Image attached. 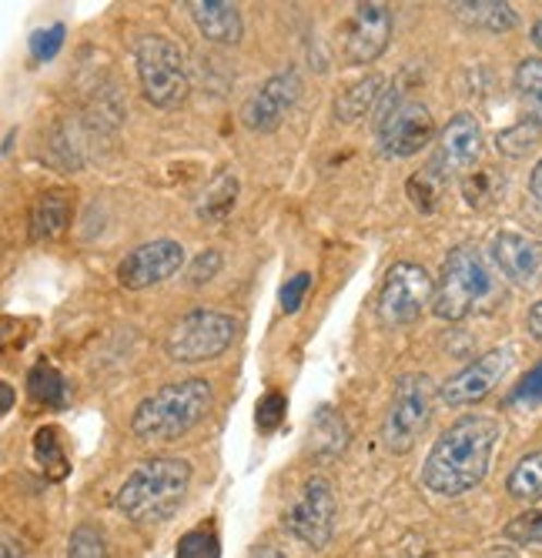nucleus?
<instances>
[{
  "instance_id": "f257e3e1",
  "label": "nucleus",
  "mask_w": 542,
  "mask_h": 558,
  "mask_svg": "<svg viewBox=\"0 0 542 558\" xmlns=\"http://www.w3.org/2000/svg\"><path fill=\"white\" fill-rule=\"evenodd\" d=\"M499 441V422L489 415H466L449 425L432 445L422 465V485L432 495L459 498L472 492L492 462V451Z\"/></svg>"
},
{
  "instance_id": "f03ea898",
  "label": "nucleus",
  "mask_w": 542,
  "mask_h": 558,
  "mask_svg": "<svg viewBox=\"0 0 542 558\" xmlns=\"http://www.w3.org/2000/svg\"><path fill=\"white\" fill-rule=\"evenodd\" d=\"M212 381L184 378L147 395L131 418V432L141 441H178L212 412Z\"/></svg>"
},
{
  "instance_id": "7ed1b4c3",
  "label": "nucleus",
  "mask_w": 542,
  "mask_h": 558,
  "mask_svg": "<svg viewBox=\"0 0 542 558\" xmlns=\"http://www.w3.org/2000/svg\"><path fill=\"white\" fill-rule=\"evenodd\" d=\"M191 485V465L184 459H147L141 462L115 495L118 512L134 525L165 522Z\"/></svg>"
},
{
  "instance_id": "20e7f679",
  "label": "nucleus",
  "mask_w": 542,
  "mask_h": 558,
  "mask_svg": "<svg viewBox=\"0 0 542 558\" xmlns=\"http://www.w3.org/2000/svg\"><path fill=\"white\" fill-rule=\"evenodd\" d=\"M492 298H496V278H492L485 258L479 255V247L472 244L453 247L438 271L432 312L442 322H462Z\"/></svg>"
},
{
  "instance_id": "39448f33",
  "label": "nucleus",
  "mask_w": 542,
  "mask_h": 558,
  "mask_svg": "<svg viewBox=\"0 0 542 558\" xmlns=\"http://www.w3.org/2000/svg\"><path fill=\"white\" fill-rule=\"evenodd\" d=\"M134 61H137V77H141V90L147 105L171 111L188 97V71H184V58L174 40L161 34L141 37L134 47Z\"/></svg>"
},
{
  "instance_id": "423d86ee",
  "label": "nucleus",
  "mask_w": 542,
  "mask_h": 558,
  "mask_svg": "<svg viewBox=\"0 0 542 558\" xmlns=\"http://www.w3.org/2000/svg\"><path fill=\"white\" fill-rule=\"evenodd\" d=\"M238 335V322L225 312L198 308L184 315L165 338V351L171 362L181 365H198V362H215L218 354L231 348Z\"/></svg>"
},
{
  "instance_id": "0eeeda50",
  "label": "nucleus",
  "mask_w": 542,
  "mask_h": 558,
  "mask_svg": "<svg viewBox=\"0 0 542 558\" xmlns=\"http://www.w3.org/2000/svg\"><path fill=\"white\" fill-rule=\"evenodd\" d=\"M432 401H435V385L429 375H402L396 391H392V404L382 425V445L392 454H406L425 432L432 418Z\"/></svg>"
},
{
  "instance_id": "6e6552de",
  "label": "nucleus",
  "mask_w": 542,
  "mask_h": 558,
  "mask_svg": "<svg viewBox=\"0 0 542 558\" xmlns=\"http://www.w3.org/2000/svg\"><path fill=\"white\" fill-rule=\"evenodd\" d=\"M435 301V284L429 278V271L415 262H399L392 265L382 291H378V322L385 328H406L415 325L425 312V304Z\"/></svg>"
},
{
  "instance_id": "1a4fd4ad",
  "label": "nucleus",
  "mask_w": 542,
  "mask_h": 558,
  "mask_svg": "<svg viewBox=\"0 0 542 558\" xmlns=\"http://www.w3.org/2000/svg\"><path fill=\"white\" fill-rule=\"evenodd\" d=\"M378 147L385 158H412L425 150L435 137V121L425 105L412 97L388 100L378 118Z\"/></svg>"
},
{
  "instance_id": "9d476101",
  "label": "nucleus",
  "mask_w": 542,
  "mask_h": 558,
  "mask_svg": "<svg viewBox=\"0 0 542 558\" xmlns=\"http://www.w3.org/2000/svg\"><path fill=\"white\" fill-rule=\"evenodd\" d=\"M335 515H338V505H335V492L328 485V478H309L302 495L294 498L291 512L285 515L288 532L305 542L309 548H325L335 535Z\"/></svg>"
},
{
  "instance_id": "9b49d317",
  "label": "nucleus",
  "mask_w": 542,
  "mask_h": 558,
  "mask_svg": "<svg viewBox=\"0 0 542 558\" xmlns=\"http://www.w3.org/2000/svg\"><path fill=\"white\" fill-rule=\"evenodd\" d=\"M509 365H513V348H492V351L479 354L472 365H466L459 375H453L446 385H442L438 398L446 401L449 409H466V404H475L506 378Z\"/></svg>"
},
{
  "instance_id": "f8f14e48",
  "label": "nucleus",
  "mask_w": 542,
  "mask_h": 558,
  "mask_svg": "<svg viewBox=\"0 0 542 558\" xmlns=\"http://www.w3.org/2000/svg\"><path fill=\"white\" fill-rule=\"evenodd\" d=\"M184 265V247L178 241H152L134 247L131 255H124V262L118 265V281L128 291H144L155 288L168 278H174Z\"/></svg>"
},
{
  "instance_id": "ddd939ff",
  "label": "nucleus",
  "mask_w": 542,
  "mask_h": 558,
  "mask_svg": "<svg viewBox=\"0 0 542 558\" xmlns=\"http://www.w3.org/2000/svg\"><path fill=\"white\" fill-rule=\"evenodd\" d=\"M392 40V14L378 0L356 4L349 27H345V58L349 64H372L385 54Z\"/></svg>"
},
{
  "instance_id": "4468645a",
  "label": "nucleus",
  "mask_w": 542,
  "mask_h": 558,
  "mask_svg": "<svg viewBox=\"0 0 542 558\" xmlns=\"http://www.w3.org/2000/svg\"><path fill=\"white\" fill-rule=\"evenodd\" d=\"M299 97H302V81L294 71H281V74L268 77L249 97V105H244V111H241L244 128L258 131V134H272L285 121V114L294 108V100Z\"/></svg>"
},
{
  "instance_id": "2eb2a0df",
  "label": "nucleus",
  "mask_w": 542,
  "mask_h": 558,
  "mask_svg": "<svg viewBox=\"0 0 542 558\" xmlns=\"http://www.w3.org/2000/svg\"><path fill=\"white\" fill-rule=\"evenodd\" d=\"M492 262L513 284L532 288L542 278V244L519 231H499L492 238Z\"/></svg>"
},
{
  "instance_id": "dca6fc26",
  "label": "nucleus",
  "mask_w": 542,
  "mask_h": 558,
  "mask_svg": "<svg viewBox=\"0 0 542 558\" xmlns=\"http://www.w3.org/2000/svg\"><path fill=\"white\" fill-rule=\"evenodd\" d=\"M482 155V128L472 114H456L438 134L435 161L446 168V174H466Z\"/></svg>"
},
{
  "instance_id": "f3484780",
  "label": "nucleus",
  "mask_w": 542,
  "mask_h": 558,
  "mask_svg": "<svg viewBox=\"0 0 542 558\" xmlns=\"http://www.w3.org/2000/svg\"><path fill=\"white\" fill-rule=\"evenodd\" d=\"M188 11H191V21L205 34V40L212 44H238L244 34L238 8L225 4V0H191Z\"/></svg>"
},
{
  "instance_id": "a211bd4d",
  "label": "nucleus",
  "mask_w": 542,
  "mask_h": 558,
  "mask_svg": "<svg viewBox=\"0 0 542 558\" xmlns=\"http://www.w3.org/2000/svg\"><path fill=\"white\" fill-rule=\"evenodd\" d=\"M74 215V201L68 191H44L31 208V241H51L64 234Z\"/></svg>"
},
{
  "instance_id": "6ab92c4d",
  "label": "nucleus",
  "mask_w": 542,
  "mask_h": 558,
  "mask_svg": "<svg viewBox=\"0 0 542 558\" xmlns=\"http://www.w3.org/2000/svg\"><path fill=\"white\" fill-rule=\"evenodd\" d=\"M453 11L462 24L489 34H506L519 24L513 4H503V0H472V4H456Z\"/></svg>"
},
{
  "instance_id": "aec40b11",
  "label": "nucleus",
  "mask_w": 542,
  "mask_h": 558,
  "mask_svg": "<svg viewBox=\"0 0 542 558\" xmlns=\"http://www.w3.org/2000/svg\"><path fill=\"white\" fill-rule=\"evenodd\" d=\"M378 97H382V77L369 74V77H362L359 84H352L349 90H341L335 97V118L341 124H356L359 118H365L372 111V105Z\"/></svg>"
},
{
  "instance_id": "412c9836",
  "label": "nucleus",
  "mask_w": 542,
  "mask_h": 558,
  "mask_svg": "<svg viewBox=\"0 0 542 558\" xmlns=\"http://www.w3.org/2000/svg\"><path fill=\"white\" fill-rule=\"evenodd\" d=\"M238 201V178L231 171H221L205 191H202V201H198V218L208 221V225H221L231 208Z\"/></svg>"
},
{
  "instance_id": "4be33fe9",
  "label": "nucleus",
  "mask_w": 542,
  "mask_h": 558,
  "mask_svg": "<svg viewBox=\"0 0 542 558\" xmlns=\"http://www.w3.org/2000/svg\"><path fill=\"white\" fill-rule=\"evenodd\" d=\"M446 181H449L446 168H442L438 161H432L429 168H422L419 174H412V178L406 181L409 201H412V205H415L422 215H432V211L438 208L442 194H446Z\"/></svg>"
},
{
  "instance_id": "5701e85b",
  "label": "nucleus",
  "mask_w": 542,
  "mask_h": 558,
  "mask_svg": "<svg viewBox=\"0 0 542 558\" xmlns=\"http://www.w3.org/2000/svg\"><path fill=\"white\" fill-rule=\"evenodd\" d=\"M27 391L37 404H44V409H64L68 404V381L64 375L55 368V365H47V362H37L27 375Z\"/></svg>"
},
{
  "instance_id": "b1692460",
  "label": "nucleus",
  "mask_w": 542,
  "mask_h": 558,
  "mask_svg": "<svg viewBox=\"0 0 542 558\" xmlns=\"http://www.w3.org/2000/svg\"><path fill=\"white\" fill-rule=\"evenodd\" d=\"M34 459L44 472V478L51 482H64L71 475V462H68V451L58 438V428H37L34 435Z\"/></svg>"
},
{
  "instance_id": "393cba45",
  "label": "nucleus",
  "mask_w": 542,
  "mask_h": 558,
  "mask_svg": "<svg viewBox=\"0 0 542 558\" xmlns=\"http://www.w3.org/2000/svg\"><path fill=\"white\" fill-rule=\"evenodd\" d=\"M506 492L516 501H539L542 498V451L522 454L506 478Z\"/></svg>"
},
{
  "instance_id": "a878e982",
  "label": "nucleus",
  "mask_w": 542,
  "mask_h": 558,
  "mask_svg": "<svg viewBox=\"0 0 542 558\" xmlns=\"http://www.w3.org/2000/svg\"><path fill=\"white\" fill-rule=\"evenodd\" d=\"M349 445V425L345 418L332 409H318L315 422H312V448L318 454H338Z\"/></svg>"
},
{
  "instance_id": "bb28decb",
  "label": "nucleus",
  "mask_w": 542,
  "mask_h": 558,
  "mask_svg": "<svg viewBox=\"0 0 542 558\" xmlns=\"http://www.w3.org/2000/svg\"><path fill=\"white\" fill-rule=\"evenodd\" d=\"M516 90L532 111V121L542 128V58H526L516 68Z\"/></svg>"
},
{
  "instance_id": "cd10ccee",
  "label": "nucleus",
  "mask_w": 542,
  "mask_h": 558,
  "mask_svg": "<svg viewBox=\"0 0 542 558\" xmlns=\"http://www.w3.org/2000/svg\"><path fill=\"white\" fill-rule=\"evenodd\" d=\"M174 558H221V545L218 535L212 529H194L178 542Z\"/></svg>"
},
{
  "instance_id": "c85d7f7f",
  "label": "nucleus",
  "mask_w": 542,
  "mask_h": 558,
  "mask_svg": "<svg viewBox=\"0 0 542 558\" xmlns=\"http://www.w3.org/2000/svg\"><path fill=\"white\" fill-rule=\"evenodd\" d=\"M542 134V128L535 124V121H529V124H516V128H509V131H503L499 137H496V147L503 150V155H509V158H522L526 150L535 144V137Z\"/></svg>"
},
{
  "instance_id": "c756f323",
  "label": "nucleus",
  "mask_w": 542,
  "mask_h": 558,
  "mask_svg": "<svg viewBox=\"0 0 542 558\" xmlns=\"http://www.w3.org/2000/svg\"><path fill=\"white\" fill-rule=\"evenodd\" d=\"M68 558H108V545H105L101 532L91 525L74 529V535L68 542Z\"/></svg>"
},
{
  "instance_id": "7c9ffc66",
  "label": "nucleus",
  "mask_w": 542,
  "mask_h": 558,
  "mask_svg": "<svg viewBox=\"0 0 542 558\" xmlns=\"http://www.w3.org/2000/svg\"><path fill=\"white\" fill-rule=\"evenodd\" d=\"M492 181H496V174H492L489 168H482V171H472V174L462 181V194H466V201H469L472 208H482L485 201H492V197L499 194V187L492 184Z\"/></svg>"
},
{
  "instance_id": "2f4dec72",
  "label": "nucleus",
  "mask_w": 542,
  "mask_h": 558,
  "mask_svg": "<svg viewBox=\"0 0 542 558\" xmlns=\"http://www.w3.org/2000/svg\"><path fill=\"white\" fill-rule=\"evenodd\" d=\"M285 409H288V401H285V395L281 391H268L262 401H258V409H255V425H258V432H275L281 422H285Z\"/></svg>"
},
{
  "instance_id": "473e14b6",
  "label": "nucleus",
  "mask_w": 542,
  "mask_h": 558,
  "mask_svg": "<svg viewBox=\"0 0 542 558\" xmlns=\"http://www.w3.org/2000/svg\"><path fill=\"white\" fill-rule=\"evenodd\" d=\"M506 538L519 545H542V512H526L506 525Z\"/></svg>"
},
{
  "instance_id": "72a5a7b5",
  "label": "nucleus",
  "mask_w": 542,
  "mask_h": 558,
  "mask_svg": "<svg viewBox=\"0 0 542 558\" xmlns=\"http://www.w3.org/2000/svg\"><path fill=\"white\" fill-rule=\"evenodd\" d=\"M309 288H312V275L309 271H302V275H294V278H288L285 281V288H281V294H278V301H281V312L285 315H294L305 304V294H309Z\"/></svg>"
},
{
  "instance_id": "f704fd0d",
  "label": "nucleus",
  "mask_w": 542,
  "mask_h": 558,
  "mask_svg": "<svg viewBox=\"0 0 542 558\" xmlns=\"http://www.w3.org/2000/svg\"><path fill=\"white\" fill-rule=\"evenodd\" d=\"M61 44H64V24H55V27L37 31L31 37V54H34V61H51L61 50Z\"/></svg>"
},
{
  "instance_id": "c9c22d12",
  "label": "nucleus",
  "mask_w": 542,
  "mask_h": 558,
  "mask_svg": "<svg viewBox=\"0 0 542 558\" xmlns=\"http://www.w3.org/2000/svg\"><path fill=\"white\" fill-rule=\"evenodd\" d=\"M539 401H542V362L509 395V404H539Z\"/></svg>"
},
{
  "instance_id": "e433bc0d",
  "label": "nucleus",
  "mask_w": 542,
  "mask_h": 558,
  "mask_svg": "<svg viewBox=\"0 0 542 558\" xmlns=\"http://www.w3.org/2000/svg\"><path fill=\"white\" fill-rule=\"evenodd\" d=\"M218 271H221V255H218L215 247H208L205 255L194 258V265H191L188 278H191V284H208Z\"/></svg>"
},
{
  "instance_id": "4c0bfd02",
  "label": "nucleus",
  "mask_w": 542,
  "mask_h": 558,
  "mask_svg": "<svg viewBox=\"0 0 542 558\" xmlns=\"http://www.w3.org/2000/svg\"><path fill=\"white\" fill-rule=\"evenodd\" d=\"M529 335L535 338V341H542V301H535L532 304V312H529Z\"/></svg>"
},
{
  "instance_id": "58836bf2",
  "label": "nucleus",
  "mask_w": 542,
  "mask_h": 558,
  "mask_svg": "<svg viewBox=\"0 0 542 558\" xmlns=\"http://www.w3.org/2000/svg\"><path fill=\"white\" fill-rule=\"evenodd\" d=\"M529 194L542 205V158L535 161V168H532V174H529Z\"/></svg>"
},
{
  "instance_id": "ea45409f",
  "label": "nucleus",
  "mask_w": 542,
  "mask_h": 558,
  "mask_svg": "<svg viewBox=\"0 0 542 558\" xmlns=\"http://www.w3.org/2000/svg\"><path fill=\"white\" fill-rule=\"evenodd\" d=\"M4 558H24V548H21V542H14L11 532H4Z\"/></svg>"
},
{
  "instance_id": "a19ab883",
  "label": "nucleus",
  "mask_w": 542,
  "mask_h": 558,
  "mask_svg": "<svg viewBox=\"0 0 542 558\" xmlns=\"http://www.w3.org/2000/svg\"><path fill=\"white\" fill-rule=\"evenodd\" d=\"M14 409V388L4 381V385H0V412H11Z\"/></svg>"
},
{
  "instance_id": "79ce46f5",
  "label": "nucleus",
  "mask_w": 542,
  "mask_h": 558,
  "mask_svg": "<svg viewBox=\"0 0 542 558\" xmlns=\"http://www.w3.org/2000/svg\"><path fill=\"white\" fill-rule=\"evenodd\" d=\"M255 558H285V551H278L275 545H268V548H262V551H258Z\"/></svg>"
},
{
  "instance_id": "37998d69",
  "label": "nucleus",
  "mask_w": 542,
  "mask_h": 558,
  "mask_svg": "<svg viewBox=\"0 0 542 558\" xmlns=\"http://www.w3.org/2000/svg\"><path fill=\"white\" fill-rule=\"evenodd\" d=\"M532 44H539L542 47V17L535 21V27H532Z\"/></svg>"
}]
</instances>
